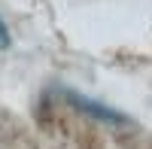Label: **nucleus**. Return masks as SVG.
Here are the masks:
<instances>
[{
	"instance_id": "obj_1",
	"label": "nucleus",
	"mask_w": 152,
	"mask_h": 149,
	"mask_svg": "<svg viewBox=\"0 0 152 149\" xmlns=\"http://www.w3.org/2000/svg\"><path fill=\"white\" fill-rule=\"evenodd\" d=\"M6 46H9V31H6L3 18H0V49H6Z\"/></svg>"
}]
</instances>
